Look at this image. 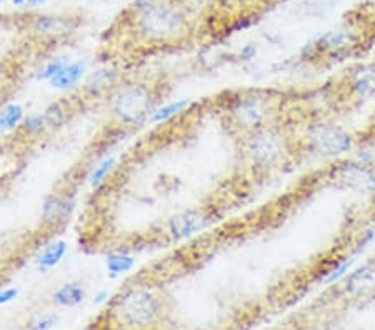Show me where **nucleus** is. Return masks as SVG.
Wrapping results in <instances>:
<instances>
[{
	"label": "nucleus",
	"instance_id": "obj_8",
	"mask_svg": "<svg viewBox=\"0 0 375 330\" xmlns=\"http://www.w3.org/2000/svg\"><path fill=\"white\" fill-rule=\"evenodd\" d=\"M335 186L350 188L360 194H375V164L345 162L335 167Z\"/></svg>",
	"mask_w": 375,
	"mask_h": 330
},
{
	"label": "nucleus",
	"instance_id": "obj_23",
	"mask_svg": "<svg viewBox=\"0 0 375 330\" xmlns=\"http://www.w3.org/2000/svg\"><path fill=\"white\" fill-rule=\"evenodd\" d=\"M65 64H67V62H64V60H52V62L47 64L45 67L40 70L39 79L40 80H47V82H50V80L54 79L55 75L59 74L62 69H64Z\"/></svg>",
	"mask_w": 375,
	"mask_h": 330
},
{
	"label": "nucleus",
	"instance_id": "obj_25",
	"mask_svg": "<svg viewBox=\"0 0 375 330\" xmlns=\"http://www.w3.org/2000/svg\"><path fill=\"white\" fill-rule=\"evenodd\" d=\"M255 54H257V47L254 44H247L244 49L240 50V57L244 60H252L255 57Z\"/></svg>",
	"mask_w": 375,
	"mask_h": 330
},
{
	"label": "nucleus",
	"instance_id": "obj_5",
	"mask_svg": "<svg viewBox=\"0 0 375 330\" xmlns=\"http://www.w3.org/2000/svg\"><path fill=\"white\" fill-rule=\"evenodd\" d=\"M159 102L157 87L149 82H130L118 86L108 98V112L121 127H135L149 120Z\"/></svg>",
	"mask_w": 375,
	"mask_h": 330
},
{
	"label": "nucleus",
	"instance_id": "obj_13",
	"mask_svg": "<svg viewBox=\"0 0 375 330\" xmlns=\"http://www.w3.org/2000/svg\"><path fill=\"white\" fill-rule=\"evenodd\" d=\"M117 82H118L117 72H113V70H108V69L97 70V72H94L92 75H90V77L87 79V82H85L84 96L89 98L103 97V96H107V93L111 96V93L118 87Z\"/></svg>",
	"mask_w": 375,
	"mask_h": 330
},
{
	"label": "nucleus",
	"instance_id": "obj_18",
	"mask_svg": "<svg viewBox=\"0 0 375 330\" xmlns=\"http://www.w3.org/2000/svg\"><path fill=\"white\" fill-rule=\"evenodd\" d=\"M23 108L18 103H9L0 110V130H13L22 124Z\"/></svg>",
	"mask_w": 375,
	"mask_h": 330
},
{
	"label": "nucleus",
	"instance_id": "obj_27",
	"mask_svg": "<svg viewBox=\"0 0 375 330\" xmlns=\"http://www.w3.org/2000/svg\"><path fill=\"white\" fill-rule=\"evenodd\" d=\"M108 299V292L107 290H101L97 295H94V305L103 304Z\"/></svg>",
	"mask_w": 375,
	"mask_h": 330
},
{
	"label": "nucleus",
	"instance_id": "obj_4",
	"mask_svg": "<svg viewBox=\"0 0 375 330\" xmlns=\"http://www.w3.org/2000/svg\"><path fill=\"white\" fill-rule=\"evenodd\" d=\"M245 162L255 171L277 169L293 154V139L282 125L274 124L240 137Z\"/></svg>",
	"mask_w": 375,
	"mask_h": 330
},
{
	"label": "nucleus",
	"instance_id": "obj_20",
	"mask_svg": "<svg viewBox=\"0 0 375 330\" xmlns=\"http://www.w3.org/2000/svg\"><path fill=\"white\" fill-rule=\"evenodd\" d=\"M113 169V159L112 157H107L103 159L102 162H99L96 165V169H94L92 173H90V183H92L94 187L101 186V183L106 181V177L111 173V171Z\"/></svg>",
	"mask_w": 375,
	"mask_h": 330
},
{
	"label": "nucleus",
	"instance_id": "obj_7",
	"mask_svg": "<svg viewBox=\"0 0 375 330\" xmlns=\"http://www.w3.org/2000/svg\"><path fill=\"white\" fill-rule=\"evenodd\" d=\"M306 144L308 150L322 157H339L354 147V137L344 127L319 122L308 127Z\"/></svg>",
	"mask_w": 375,
	"mask_h": 330
},
{
	"label": "nucleus",
	"instance_id": "obj_21",
	"mask_svg": "<svg viewBox=\"0 0 375 330\" xmlns=\"http://www.w3.org/2000/svg\"><path fill=\"white\" fill-rule=\"evenodd\" d=\"M177 2L192 13V12L212 11V8H216V6L220 4V0H177Z\"/></svg>",
	"mask_w": 375,
	"mask_h": 330
},
{
	"label": "nucleus",
	"instance_id": "obj_15",
	"mask_svg": "<svg viewBox=\"0 0 375 330\" xmlns=\"http://www.w3.org/2000/svg\"><path fill=\"white\" fill-rule=\"evenodd\" d=\"M85 74V64L84 62H72V64H65L64 69L60 70L59 74L55 75L54 79L50 80V86L54 89H70L82 80Z\"/></svg>",
	"mask_w": 375,
	"mask_h": 330
},
{
	"label": "nucleus",
	"instance_id": "obj_6",
	"mask_svg": "<svg viewBox=\"0 0 375 330\" xmlns=\"http://www.w3.org/2000/svg\"><path fill=\"white\" fill-rule=\"evenodd\" d=\"M162 314V300L150 287L139 285L125 290L112 305V315L122 329L145 330Z\"/></svg>",
	"mask_w": 375,
	"mask_h": 330
},
{
	"label": "nucleus",
	"instance_id": "obj_24",
	"mask_svg": "<svg viewBox=\"0 0 375 330\" xmlns=\"http://www.w3.org/2000/svg\"><path fill=\"white\" fill-rule=\"evenodd\" d=\"M18 289L17 287H9V289L0 290V305H6L9 302H12L13 299H17Z\"/></svg>",
	"mask_w": 375,
	"mask_h": 330
},
{
	"label": "nucleus",
	"instance_id": "obj_3",
	"mask_svg": "<svg viewBox=\"0 0 375 330\" xmlns=\"http://www.w3.org/2000/svg\"><path fill=\"white\" fill-rule=\"evenodd\" d=\"M367 18V8L364 11L360 8V13L354 11L340 25L327 30L315 42H312L310 47H307L308 60L325 62V60H335L355 54L372 34Z\"/></svg>",
	"mask_w": 375,
	"mask_h": 330
},
{
	"label": "nucleus",
	"instance_id": "obj_11",
	"mask_svg": "<svg viewBox=\"0 0 375 330\" xmlns=\"http://www.w3.org/2000/svg\"><path fill=\"white\" fill-rule=\"evenodd\" d=\"M345 86L359 101H375V60L350 70Z\"/></svg>",
	"mask_w": 375,
	"mask_h": 330
},
{
	"label": "nucleus",
	"instance_id": "obj_1",
	"mask_svg": "<svg viewBox=\"0 0 375 330\" xmlns=\"http://www.w3.org/2000/svg\"><path fill=\"white\" fill-rule=\"evenodd\" d=\"M132 30L144 45H170L189 39L191 12L177 0H139L134 4Z\"/></svg>",
	"mask_w": 375,
	"mask_h": 330
},
{
	"label": "nucleus",
	"instance_id": "obj_28",
	"mask_svg": "<svg viewBox=\"0 0 375 330\" xmlns=\"http://www.w3.org/2000/svg\"><path fill=\"white\" fill-rule=\"evenodd\" d=\"M0 2H2V0H0Z\"/></svg>",
	"mask_w": 375,
	"mask_h": 330
},
{
	"label": "nucleus",
	"instance_id": "obj_14",
	"mask_svg": "<svg viewBox=\"0 0 375 330\" xmlns=\"http://www.w3.org/2000/svg\"><path fill=\"white\" fill-rule=\"evenodd\" d=\"M69 251V244L65 240H55L50 245L42 251V254L37 258V267L42 272H49L50 268H54L59 266V263L64 261L65 254Z\"/></svg>",
	"mask_w": 375,
	"mask_h": 330
},
{
	"label": "nucleus",
	"instance_id": "obj_26",
	"mask_svg": "<svg viewBox=\"0 0 375 330\" xmlns=\"http://www.w3.org/2000/svg\"><path fill=\"white\" fill-rule=\"evenodd\" d=\"M13 6H40L47 0H12Z\"/></svg>",
	"mask_w": 375,
	"mask_h": 330
},
{
	"label": "nucleus",
	"instance_id": "obj_2",
	"mask_svg": "<svg viewBox=\"0 0 375 330\" xmlns=\"http://www.w3.org/2000/svg\"><path fill=\"white\" fill-rule=\"evenodd\" d=\"M282 98L272 91H242L230 96L224 106L229 129L239 137L279 124Z\"/></svg>",
	"mask_w": 375,
	"mask_h": 330
},
{
	"label": "nucleus",
	"instance_id": "obj_10",
	"mask_svg": "<svg viewBox=\"0 0 375 330\" xmlns=\"http://www.w3.org/2000/svg\"><path fill=\"white\" fill-rule=\"evenodd\" d=\"M342 294L350 300H365L375 297V258L347 273L340 285Z\"/></svg>",
	"mask_w": 375,
	"mask_h": 330
},
{
	"label": "nucleus",
	"instance_id": "obj_17",
	"mask_svg": "<svg viewBox=\"0 0 375 330\" xmlns=\"http://www.w3.org/2000/svg\"><path fill=\"white\" fill-rule=\"evenodd\" d=\"M191 106V102H189V98H185V101H177V102H170L167 106L160 107V108H155L154 114L149 117V122L152 125H157V124H164V122H169L170 119H174L175 115L182 114L185 112V108Z\"/></svg>",
	"mask_w": 375,
	"mask_h": 330
},
{
	"label": "nucleus",
	"instance_id": "obj_19",
	"mask_svg": "<svg viewBox=\"0 0 375 330\" xmlns=\"http://www.w3.org/2000/svg\"><path fill=\"white\" fill-rule=\"evenodd\" d=\"M106 263H107V271L111 272V275L117 277V275H122V273H127L129 271H132L135 266V258L129 256V254L116 252L107 257Z\"/></svg>",
	"mask_w": 375,
	"mask_h": 330
},
{
	"label": "nucleus",
	"instance_id": "obj_22",
	"mask_svg": "<svg viewBox=\"0 0 375 330\" xmlns=\"http://www.w3.org/2000/svg\"><path fill=\"white\" fill-rule=\"evenodd\" d=\"M59 322V317L55 314H44L34 319L30 322V330H49Z\"/></svg>",
	"mask_w": 375,
	"mask_h": 330
},
{
	"label": "nucleus",
	"instance_id": "obj_16",
	"mask_svg": "<svg viewBox=\"0 0 375 330\" xmlns=\"http://www.w3.org/2000/svg\"><path fill=\"white\" fill-rule=\"evenodd\" d=\"M52 297H54V302L60 307H75V305L84 302L85 290L80 284L70 282V284H64L60 289H57Z\"/></svg>",
	"mask_w": 375,
	"mask_h": 330
},
{
	"label": "nucleus",
	"instance_id": "obj_12",
	"mask_svg": "<svg viewBox=\"0 0 375 330\" xmlns=\"http://www.w3.org/2000/svg\"><path fill=\"white\" fill-rule=\"evenodd\" d=\"M74 210V199L67 194H54L44 202L42 222L47 229H59L69 222Z\"/></svg>",
	"mask_w": 375,
	"mask_h": 330
},
{
	"label": "nucleus",
	"instance_id": "obj_9",
	"mask_svg": "<svg viewBox=\"0 0 375 330\" xmlns=\"http://www.w3.org/2000/svg\"><path fill=\"white\" fill-rule=\"evenodd\" d=\"M213 220L208 207H192L174 215L167 222V235L172 240H184L206 230Z\"/></svg>",
	"mask_w": 375,
	"mask_h": 330
}]
</instances>
